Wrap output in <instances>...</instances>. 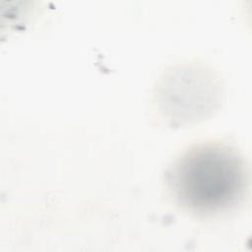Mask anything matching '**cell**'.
Segmentation results:
<instances>
[{
  "mask_svg": "<svg viewBox=\"0 0 252 252\" xmlns=\"http://www.w3.org/2000/svg\"><path fill=\"white\" fill-rule=\"evenodd\" d=\"M167 185L175 201L201 216L228 213L240 205L248 188L242 156L221 142L191 146L167 171Z\"/></svg>",
  "mask_w": 252,
  "mask_h": 252,
  "instance_id": "1",
  "label": "cell"
}]
</instances>
